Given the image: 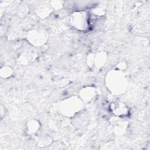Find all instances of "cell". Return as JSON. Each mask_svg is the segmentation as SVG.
<instances>
[{"label": "cell", "mask_w": 150, "mask_h": 150, "mask_svg": "<svg viewBox=\"0 0 150 150\" xmlns=\"http://www.w3.org/2000/svg\"><path fill=\"white\" fill-rule=\"evenodd\" d=\"M107 88L115 95L122 94L127 87V81L124 73L120 70L110 71L105 78Z\"/></svg>", "instance_id": "cell-1"}, {"label": "cell", "mask_w": 150, "mask_h": 150, "mask_svg": "<svg viewBox=\"0 0 150 150\" xmlns=\"http://www.w3.org/2000/svg\"><path fill=\"white\" fill-rule=\"evenodd\" d=\"M81 108L82 100L77 97H70L63 100L60 106L61 112L67 117L74 115Z\"/></svg>", "instance_id": "cell-2"}, {"label": "cell", "mask_w": 150, "mask_h": 150, "mask_svg": "<svg viewBox=\"0 0 150 150\" xmlns=\"http://www.w3.org/2000/svg\"><path fill=\"white\" fill-rule=\"evenodd\" d=\"M70 23L76 29L84 31L88 26V16L84 11L75 12L71 15Z\"/></svg>", "instance_id": "cell-3"}, {"label": "cell", "mask_w": 150, "mask_h": 150, "mask_svg": "<svg viewBox=\"0 0 150 150\" xmlns=\"http://www.w3.org/2000/svg\"><path fill=\"white\" fill-rule=\"evenodd\" d=\"M27 39L31 44L40 46L45 43L47 41V33L42 30H32L28 32Z\"/></svg>", "instance_id": "cell-4"}, {"label": "cell", "mask_w": 150, "mask_h": 150, "mask_svg": "<svg viewBox=\"0 0 150 150\" xmlns=\"http://www.w3.org/2000/svg\"><path fill=\"white\" fill-rule=\"evenodd\" d=\"M110 108L112 113L118 117H125L129 114V110L127 106L122 103H112Z\"/></svg>", "instance_id": "cell-5"}, {"label": "cell", "mask_w": 150, "mask_h": 150, "mask_svg": "<svg viewBox=\"0 0 150 150\" xmlns=\"http://www.w3.org/2000/svg\"><path fill=\"white\" fill-rule=\"evenodd\" d=\"M97 94L96 90L92 87H86L82 88L79 92L80 99L86 103L92 101Z\"/></svg>", "instance_id": "cell-6"}, {"label": "cell", "mask_w": 150, "mask_h": 150, "mask_svg": "<svg viewBox=\"0 0 150 150\" xmlns=\"http://www.w3.org/2000/svg\"><path fill=\"white\" fill-rule=\"evenodd\" d=\"M40 127V123L35 120H30L26 125V131L30 135H33L36 134Z\"/></svg>", "instance_id": "cell-7"}, {"label": "cell", "mask_w": 150, "mask_h": 150, "mask_svg": "<svg viewBox=\"0 0 150 150\" xmlns=\"http://www.w3.org/2000/svg\"><path fill=\"white\" fill-rule=\"evenodd\" d=\"M107 56L106 53L103 52H98L94 57V64L98 68H100L106 62Z\"/></svg>", "instance_id": "cell-8"}, {"label": "cell", "mask_w": 150, "mask_h": 150, "mask_svg": "<svg viewBox=\"0 0 150 150\" xmlns=\"http://www.w3.org/2000/svg\"><path fill=\"white\" fill-rule=\"evenodd\" d=\"M12 69L10 67L4 66L2 67L1 69L0 74L1 76L3 78H8L12 76Z\"/></svg>", "instance_id": "cell-9"}, {"label": "cell", "mask_w": 150, "mask_h": 150, "mask_svg": "<svg viewBox=\"0 0 150 150\" xmlns=\"http://www.w3.org/2000/svg\"><path fill=\"white\" fill-rule=\"evenodd\" d=\"M51 6L56 9H59L62 8V3L60 1H52L51 2Z\"/></svg>", "instance_id": "cell-10"}]
</instances>
